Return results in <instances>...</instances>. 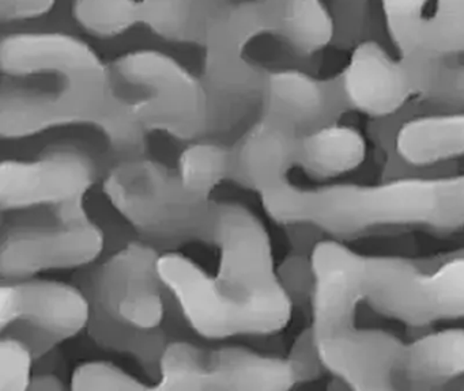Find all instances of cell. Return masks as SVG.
I'll return each mask as SVG.
<instances>
[{"label":"cell","mask_w":464,"mask_h":391,"mask_svg":"<svg viewBox=\"0 0 464 391\" xmlns=\"http://www.w3.org/2000/svg\"><path fill=\"white\" fill-rule=\"evenodd\" d=\"M206 227L216 243L208 276L180 253H161L157 271L187 325L208 339L271 336L289 323L293 300L274 266L270 236L237 201H211Z\"/></svg>","instance_id":"6da1fadb"},{"label":"cell","mask_w":464,"mask_h":391,"mask_svg":"<svg viewBox=\"0 0 464 391\" xmlns=\"http://www.w3.org/2000/svg\"><path fill=\"white\" fill-rule=\"evenodd\" d=\"M314 339L355 326L362 303L407 325L464 318V255L423 272L399 258L361 254L338 241H322L311 253Z\"/></svg>","instance_id":"7a4b0ae2"},{"label":"cell","mask_w":464,"mask_h":391,"mask_svg":"<svg viewBox=\"0 0 464 391\" xmlns=\"http://www.w3.org/2000/svg\"><path fill=\"white\" fill-rule=\"evenodd\" d=\"M0 133L20 138L107 114L108 68L63 33H23L2 43Z\"/></svg>","instance_id":"3957f363"},{"label":"cell","mask_w":464,"mask_h":391,"mask_svg":"<svg viewBox=\"0 0 464 391\" xmlns=\"http://www.w3.org/2000/svg\"><path fill=\"white\" fill-rule=\"evenodd\" d=\"M251 190L276 222L319 228L331 235H357L392 225L444 230L445 178L303 187L276 173L255 181Z\"/></svg>","instance_id":"277c9868"},{"label":"cell","mask_w":464,"mask_h":391,"mask_svg":"<svg viewBox=\"0 0 464 391\" xmlns=\"http://www.w3.org/2000/svg\"><path fill=\"white\" fill-rule=\"evenodd\" d=\"M108 105L145 129L194 138L210 130L208 89L167 54L138 52L108 68Z\"/></svg>","instance_id":"5b68a950"},{"label":"cell","mask_w":464,"mask_h":391,"mask_svg":"<svg viewBox=\"0 0 464 391\" xmlns=\"http://www.w3.org/2000/svg\"><path fill=\"white\" fill-rule=\"evenodd\" d=\"M154 390H287L301 382L290 358L263 355L236 345L200 347L170 341L159 366Z\"/></svg>","instance_id":"8992f818"},{"label":"cell","mask_w":464,"mask_h":391,"mask_svg":"<svg viewBox=\"0 0 464 391\" xmlns=\"http://www.w3.org/2000/svg\"><path fill=\"white\" fill-rule=\"evenodd\" d=\"M160 254L145 239L129 242L107 260L78 269L75 284L94 314L140 330L161 328L165 288L157 271Z\"/></svg>","instance_id":"52a82bcc"},{"label":"cell","mask_w":464,"mask_h":391,"mask_svg":"<svg viewBox=\"0 0 464 391\" xmlns=\"http://www.w3.org/2000/svg\"><path fill=\"white\" fill-rule=\"evenodd\" d=\"M110 168L93 148L72 141L51 144L34 160H4L0 206L4 212H14L85 201L86 193Z\"/></svg>","instance_id":"ba28073f"},{"label":"cell","mask_w":464,"mask_h":391,"mask_svg":"<svg viewBox=\"0 0 464 391\" xmlns=\"http://www.w3.org/2000/svg\"><path fill=\"white\" fill-rule=\"evenodd\" d=\"M91 301L77 284L55 280L2 281L0 330L20 337L34 358L88 328Z\"/></svg>","instance_id":"9c48e42d"},{"label":"cell","mask_w":464,"mask_h":391,"mask_svg":"<svg viewBox=\"0 0 464 391\" xmlns=\"http://www.w3.org/2000/svg\"><path fill=\"white\" fill-rule=\"evenodd\" d=\"M105 249V235L93 220L63 223L17 222L2 228V281L31 279L59 269H81L96 262Z\"/></svg>","instance_id":"30bf717a"},{"label":"cell","mask_w":464,"mask_h":391,"mask_svg":"<svg viewBox=\"0 0 464 391\" xmlns=\"http://www.w3.org/2000/svg\"><path fill=\"white\" fill-rule=\"evenodd\" d=\"M263 116L286 122L300 133L335 122L350 108L342 75L316 79L297 70L266 73Z\"/></svg>","instance_id":"8fae6325"},{"label":"cell","mask_w":464,"mask_h":391,"mask_svg":"<svg viewBox=\"0 0 464 391\" xmlns=\"http://www.w3.org/2000/svg\"><path fill=\"white\" fill-rule=\"evenodd\" d=\"M387 29L403 57H450L464 52V0H382Z\"/></svg>","instance_id":"7c38bea8"},{"label":"cell","mask_w":464,"mask_h":391,"mask_svg":"<svg viewBox=\"0 0 464 391\" xmlns=\"http://www.w3.org/2000/svg\"><path fill=\"white\" fill-rule=\"evenodd\" d=\"M353 49L349 64L341 73L350 108L382 119L415 97L406 60L393 59L376 41H362Z\"/></svg>","instance_id":"4fadbf2b"},{"label":"cell","mask_w":464,"mask_h":391,"mask_svg":"<svg viewBox=\"0 0 464 391\" xmlns=\"http://www.w3.org/2000/svg\"><path fill=\"white\" fill-rule=\"evenodd\" d=\"M365 157L363 136L355 128L333 122L298 136L292 167L330 178L355 170Z\"/></svg>","instance_id":"5bb4252c"},{"label":"cell","mask_w":464,"mask_h":391,"mask_svg":"<svg viewBox=\"0 0 464 391\" xmlns=\"http://www.w3.org/2000/svg\"><path fill=\"white\" fill-rule=\"evenodd\" d=\"M395 148L407 165L425 167L464 157V113L418 117L396 130Z\"/></svg>","instance_id":"9a60e30c"},{"label":"cell","mask_w":464,"mask_h":391,"mask_svg":"<svg viewBox=\"0 0 464 391\" xmlns=\"http://www.w3.org/2000/svg\"><path fill=\"white\" fill-rule=\"evenodd\" d=\"M270 27L300 56H311L334 40V24L323 0H267Z\"/></svg>","instance_id":"2e32d148"},{"label":"cell","mask_w":464,"mask_h":391,"mask_svg":"<svg viewBox=\"0 0 464 391\" xmlns=\"http://www.w3.org/2000/svg\"><path fill=\"white\" fill-rule=\"evenodd\" d=\"M403 59L411 72L415 97L437 105L464 108V64L450 57Z\"/></svg>","instance_id":"e0dca14e"},{"label":"cell","mask_w":464,"mask_h":391,"mask_svg":"<svg viewBox=\"0 0 464 391\" xmlns=\"http://www.w3.org/2000/svg\"><path fill=\"white\" fill-rule=\"evenodd\" d=\"M232 147L200 140L184 149L176 171L187 190L211 198L222 181L232 178Z\"/></svg>","instance_id":"ac0fdd59"},{"label":"cell","mask_w":464,"mask_h":391,"mask_svg":"<svg viewBox=\"0 0 464 391\" xmlns=\"http://www.w3.org/2000/svg\"><path fill=\"white\" fill-rule=\"evenodd\" d=\"M78 24L99 37H113L140 21V3L135 0H74Z\"/></svg>","instance_id":"d6986e66"},{"label":"cell","mask_w":464,"mask_h":391,"mask_svg":"<svg viewBox=\"0 0 464 391\" xmlns=\"http://www.w3.org/2000/svg\"><path fill=\"white\" fill-rule=\"evenodd\" d=\"M198 0H145L140 3V21L165 37H184L197 24Z\"/></svg>","instance_id":"ffe728a7"},{"label":"cell","mask_w":464,"mask_h":391,"mask_svg":"<svg viewBox=\"0 0 464 391\" xmlns=\"http://www.w3.org/2000/svg\"><path fill=\"white\" fill-rule=\"evenodd\" d=\"M334 24V40L338 48H355L365 41L371 26L372 0H327Z\"/></svg>","instance_id":"44dd1931"},{"label":"cell","mask_w":464,"mask_h":391,"mask_svg":"<svg viewBox=\"0 0 464 391\" xmlns=\"http://www.w3.org/2000/svg\"><path fill=\"white\" fill-rule=\"evenodd\" d=\"M34 355L20 337L2 334L0 342V390H29Z\"/></svg>","instance_id":"7402d4cb"},{"label":"cell","mask_w":464,"mask_h":391,"mask_svg":"<svg viewBox=\"0 0 464 391\" xmlns=\"http://www.w3.org/2000/svg\"><path fill=\"white\" fill-rule=\"evenodd\" d=\"M72 390L140 391L150 390V386L140 382L115 364L89 361L72 372Z\"/></svg>","instance_id":"603a6c76"},{"label":"cell","mask_w":464,"mask_h":391,"mask_svg":"<svg viewBox=\"0 0 464 391\" xmlns=\"http://www.w3.org/2000/svg\"><path fill=\"white\" fill-rule=\"evenodd\" d=\"M279 280L284 285L290 298L304 295V292H312L311 262L304 263L298 257L287 258L278 269Z\"/></svg>","instance_id":"cb8c5ba5"},{"label":"cell","mask_w":464,"mask_h":391,"mask_svg":"<svg viewBox=\"0 0 464 391\" xmlns=\"http://www.w3.org/2000/svg\"><path fill=\"white\" fill-rule=\"evenodd\" d=\"M53 3V0H2V14L5 18H32L50 10Z\"/></svg>","instance_id":"d4e9b609"},{"label":"cell","mask_w":464,"mask_h":391,"mask_svg":"<svg viewBox=\"0 0 464 391\" xmlns=\"http://www.w3.org/2000/svg\"><path fill=\"white\" fill-rule=\"evenodd\" d=\"M64 388L66 386L62 382L61 377L53 374L34 375L29 386V390L36 391H62Z\"/></svg>","instance_id":"484cf974"}]
</instances>
